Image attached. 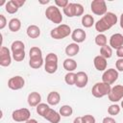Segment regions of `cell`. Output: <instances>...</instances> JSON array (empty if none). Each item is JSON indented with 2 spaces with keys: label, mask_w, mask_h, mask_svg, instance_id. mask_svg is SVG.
Wrapping results in <instances>:
<instances>
[{
  "label": "cell",
  "mask_w": 123,
  "mask_h": 123,
  "mask_svg": "<svg viewBox=\"0 0 123 123\" xmlns=\"http://www.w3.org/2000/svg\"><path fill=\"white\" fill-rule=\"evenodd\" d=\"M117 23V16L115 13L108 12L105 15L102 16V18H100L96 23H95V29L97 32H99L100 34L108 31L109 29H111L112 26H114Z\"/></svg>",
  "instance_id": "cell-1"
},
{
  "label": "cell",
  "mask_w": 123,
  "mask_h": 123,
  "mask_svg": "<svg viewBox=\"0 0 123 123\" xmlns=\"http://www.w3.org/2000/svg\"><path fill=\"white\" fill-rule=\"evenodd\" d=\"M111 85L101 82V83H96L92 86L91 93L96 98H102L106 95H109V93L111 92Z\"/></svg>",
  "instance_id": "cell-2"
},
{
  "label": "cell",
  "mask_w": 123,
  "mask_h": 123,
  "mask_svg": "<svg viewBox=\"0 0 123 123\" xmlns=\"http://www.w3.org/2000/svg\"><path fill=\"white\" fill-rule=\"evenodd\" d=\"M70 34H71V29L66 24H61L50 32V36L54 39H62L68 37Z\"/></svg>",
  "instance_id": "cell-3"
},
{
  "label": "cell",
  "mask_w": 123,
  "mask_h": 123,
  "mask_svg": "<svg viewBox=\"0 0 123 123\" xmlns=\"http://www.w3.org/2000/svg\"><path fill=\"white\" fill-rule=\"evenodd\" d=\"M46 18L55 24H60L62 21V15L57 6H49L45 11Z\"/></svg>",
  "instance_id": "cell-4"
},
{
  "label": "cell",
  "mask_w": 123,
  "mask_h": 123,
  "mask_svg": "<svg viewBox=\"0 0 123 123\" xmlns=\"http://www.w3.org/2000/svg\"><path fill=\"white\" fill-rule=\"evenodd\" d=\"M57 69H58V56L54 53L47 54L45 58L44 70L49 74H53L57 71Z\"/></svg>",
  "instance_id": "cell-5"
},
{
  "label": "cell",
  "mask_w": 123,
  "mask_h": 123,
  "mask_svg": "<svg viewBox=\"0 0 123 123\" xmlns=\"http://www.w3.org/2000/svg\"><path fill=\"white\" fill-rule=\"evenodd\" d=\"M90 10L96 15H105L108 12L107 4L104 0H93L90 4Z\"/></svg>",
  "instance_id": "cell-6"
},
{
  "label": "cell",
  "mask_w": 123,
  "mask_h": 123,
  "mask_svg": "<svg viewBox=\"0 0 123 123\" xmlns=\"http://www.w3.org/2000/svg\"><path fill=\"white\" fill-rule=\"evenodd\" d=\"M30 115H31V112L26 108L15 110L12 113V120H14L15 122H26L30 119Z\"/></svg>",
  "instance_id": "cell-7"
},
{
  "label": "cell",
  "mask_w": 123,
  "mask_h": 123,
  "mask_svg": "<svg viewBox=\"0 0 123 123\" xmlns=\"http://www.w3.org/2000/svg\"><path fill=\"white\" fill-rule=\"evenodd\" d=\"M118 79V71L114 68H109L105 70L102 75V82L107 83L109 85H112Z\"/></svg>",
  "instance_id": "cell-8"
},
{
  "label": "cell",
  "mask_w": 123,
  "mask_h": 123,
  "mask_svg": "<svg viewBox=\"0 0 123 123\" xmlns=\"http://www.w3.org/2000/svg\"><path fill=\"white\" fill-rule=\"evenodd\" d=\"M109 100L111 102H118L123 98V86L122 85H116L113 87H111V92L108 95Z\"/></svg>",
  "instance_id": "cell-9"
},
{
  "label": "cell",
  "mask_w": 123,
  "mask_h": 123,
  "mask_svg": "<svg viewBox=\"0 0 123 123\" xmlns=\"http://www.w3.org/2000/svg\"><path fill=\"white\" fill-rule=\"evenodd\" d=\"M24 86H25V81L21 76H13L8 81V86L12 90L21 89Z\"/></svg>",
  "instance_id": "cell-10"
},
{
  "label": "cell",
  "mask_w": 123,
  "mask_h": 123,
  "mask_svg": "<svg viewBox=\"0 0 123 123\" xmlns=\"http://www.w3.org/2000/svg\"><path fill=\"white\" fill-rule=\"evenodd\" d=\"M11 62H12V57H11L10 50L7 47L2 46L0 49V65L9 66Z\"/></svg>",
  "instance_id": "cell-11"
},
{
  "label": "cell",
  "mask_w": 123,
  "mask_h": 123,
  "mask_svg": "<svg viewBox=\"0 0 123 123\" xmlns=\"http://www.w3.org/2000/svg\"><path fill=\"white\" fill-rule=\"evenodd\" d=\"M110 46L113 49H118L123 46V35L116 33L110 37Z\"/></svg>",
  "instance_id": "cell-12"
},
{
  "label": "cell",
  "mask_w": 123,
  "mask_h": 123,
  "mask_svg": "<svg viewBox=\"0 0 123 123\" xmlns=\"http://www.w3.org/2000/svg\"><path fill=\"white\" fill-rule=\"evenodd\" d=\"M88 82V77L87 74L84 71H79L76 73V83L75 86L79 88H83L87 85Z\"/></svg>",
  "instance_id": "cell-13"
},
{
  "label": "cell",
  "mask_w": 123,
  "mask_h": 123,
  "mask_svg": "<svg viewBox=\"0 0 123 123\" xmlns=\"http://www.w3.org/2000/svg\"><path fill=\"white\" fill-rule=\"evenodd\" d=\"M86 32L83 30V29H80V28H78V29H75L73 32H72V34H71V38L73 39V41L75 42V43H81V42H84L85 41V39H86Z\"/></svg>",
  "instance_id": "cell-14"
},
{
  "label": "cell",
  "mask_w": 123,
  "mask_h": 123,
  "mask_svg": "<svg viewBox=\"0 0 123 123\" xmlns=\"http://www.w3.org/2000/svg\"><path fill=\"white\" fill-rule=\"evenodd\" d=\"M93 64L98 71H104L107 69V59H105L101 55L96 56L93 60Z\"/></svg>",
  "instance_id": "cell-15"
},
{
  "label": "cell",
  "mask_w": 123,
  "mask_h": 123,
  "mask_svg": "<svg viewBox=\"0 0 123 123\" xmlns=\"http://www.w3.org/2000/svg\"><path fill=\"white\" fill-rule=\"evenodd\" d=\"M44 118L51 123H59L61 121V114H60V112H58L55 110L50 108L49 111L46 112Z\"/></svg>",
  "instance_id": "cell-16"
},
{
  "label": "cell",
  "mask_w": 123,
  "mask_h": 123,
  "mask_svg": "<svg viewBox=\"0 0 123 123\" xmlns=\"http://www.w3.org/2000/svg\"><path fill=\"white\" fill-rule=\"evenodd\" d=\"M28 104L31 107H37V105L40 104L41 101V95L37 92V91H33L28 95Z\"/></svg>",
  "instance_id": "cell-17"
},
{
  "label": "cell",
  "mask_w": 123,
  "mask_h": 123,
  "mask_svg": "<svg viewBox=\"0 0 123 123\" xmlns=\"http://www.w3.org/2000/svg\"><path fill=\"white\" fill-rule=\"evenodd\" d=\"M61 101V95L57 91H51L47 96V103L51 106H56Z\"/></svg>",
  "instance_id": "cell-18"
},
{
  "label": "cell",
  "mask_w": 123,
  "mask_h": 123,
  "mask_svg": "<svg viewBox=\"0 0 123 123\" xmlns=\"http://www.w3.org/2000/svg\"><path fill=\"white\" fill-rule=\"evenodd\" d=\"M79 51H80V46L77 43H75V42L69 43L66 46V48H65V54L68 57H74V56H76L79 53Z\"/></svg>",
  "instance_id": "cell-19"
},
{
  "label": "cell",
  "mask_w": 123,
  "mask_h": 123,
  "mask_svg": "<svg viewBox=\"0 0 123 123\" xmlns=\"http://www.w3.org/2000/svg\"><path fill=\"white\" fill-rule=\"evenodd\" d=\"M27 36L31 38H37L40 36V29L37 25H30L27 28Z\"/></svg>",
  "instance_id": "cell-20"
},
{
  "label": "cell",
  "mask_w": 123,
  "mask_h": 123,
  "mask_svg": "<svg viewBox=\"0 0 123 123\" xmlns=\"http://www.w3.org/2000/svg\"><path fill=\"white\" fill-rule=\"evenodd\" d=\"M63 68L68 71V72H73L76 68H77V62L73 59H70V58H67L64 60L63 62Z\"/></svg>",
  "instance_id": "cell-21"
},
{
  "label": "cell",
  "mask_w": 123,
  "mask_h": 123,
  "mask_svg": "<svg viewBox=\"0 0 123 123\" xmlns=\"http://www.w3.org/2000/svg\"><path fill=\"white\" fill-rule=\"evenodd\" d=\"M63 13L67 17H74V16H76V3H69L63 9Z\"/></svg>",
  "instance_id": "cell-22"
},
{
  "label": "cell",
  "mask_w": 123,
  "mask_h": 123,
  "mask_svg": "<svg viewBox=\"0 0 123 123\" xmlns=\"http://www.w3.org/2000/svg\"><path fill=\"white\" fill-rule=\"evenodd\" d=\"M43 64V59L42 57H36V58H31L29 61V65L34 68V69H38L42 66Z\"/></svg>",
  "instance_id": "cell-23"
},
{
  "label": "cell",
  "mask_w": 123,
  "mask_h": 123,
  "mask_svg": "<svg viewBox=\"0 0 123 123\" xmlns=\"http://www.w3.org/2000/svg\"><path fill=\"white\" fill-rule=\"evenodd\" d=\"M82 25L85 28H90V27H92V25H95L93 16L90 15V14L83 15V17H82Z\"/></svg>",
  "instance_id": "cell-24"
},
{
  "label": "cell",
  "mask_w": 123,
  "mask_h": 123,
  "mask_svg": "<svg viewBox=\"0 0 123 123\" xmlns=\"http://www.w3.org/2000/svg\"><path fill=\"white\" fill-rule=\"evenodd\" d=\"M21 28V22L18 18H12L9 22V29L12 32H18Z\"/></svg>",
  "instance_id": "cell-25"
},
{
  "label": "cell",
  "mask_w": 123,
  "mask_h": 123,
  "mask_svg": "<svg viewBox=\"0 0 123 123\" xmlns=\"http://www.w3.org/2000/svg\"><path fill=\"white\" fill-rule=\"evenodd\" d=\"M18 7L14 4L13 0H11V1H8L6 4H5V10L8 13H11V14H13L15 13L17 11H18Z\"/></svg>",
  "instance_id": "cell-26"
},
{
  "label": "cell",
  "mask_w": 123,
  "mask_h": 123,
  "mask_svg": "<svg viewBox=\"0 0 123 123\" xmlns=\"http://www.w3.org/2000/svg\"><path fill=\"white\" fill-rule=\"evenodd\" d=\"M100 55L105 59H110L112 56V48L109 45H105L100 48Z\"/></svg>",
  "instance_id": "cell-27"
},
{
  "label": "cell",
  "mask_w": 123,
  "mask_h": 123,
  "mask_svg": "<svg viewBox=\"0 0 123 123\" xmlns=\"http://www.w3.org/2000/svg\"><path fill=\"white\" fill-rule=\"evenodd\" d=\"M49 109H50V107H49V105H48V104L40 103L39 105H37V112L38 113V115H40V116L44 117V116H45V114H46V112L49 111Z\"/></svg>",
  "instance_id": "cell-28"
},
{
  "label": "cell",
  "mask_w": 123,
  "mask_h": 123,
  "mask_svg": "<svg viewBox=\"0 0 123 123\" xmlns=\"http://www.w3.org/2000/svg\"><path fill=\"white\" fill-rule=\"evenodd\" d=\"M11 49H12V53L17 52V51L25 50V44H24L21 40H15V41H13V42L12 43Z\"/></svg>",
  "instance_id": "cell-29"
},
{
  "label": "cell",
  "mask_w": 123,
  "mask_h": 123,
  "mask_svg": "<svg viewBox=\"0 0 123 123\" xmlns=\"http://www.w3.org/2000/svg\"><path fill=\"white\" fill-rule=\"evenodd\" d=\"M73 113V110L69 105H63L60 108V114L64 117H68Z\"/></svg>",
  "instance_id": "cell-30"
},
{
  "label": "cell",
  "mask_w": 123,
  "mask_h": 123,
  "mask_svg": "<svg viewBox=\"0 0 123 123\" xmlns=\"http://www.w3.org/2000/svg\"><path fill=\"white\" fill-rule=\"evenodd\" d=\"M64 81L69 86L75 85V83H76V73H74V72H68L64 76Z\"/></svg>",
  "instance_id": "cell-31"
},
{
  "label": "cell",
  "mask_w": 123,
  "mask_h": 123,
  "mask_svg": "<svg viewBox=\"0 0 123 123\" xmlns=\"http://www.w3.org/2000/svg\"><path fill=\"white\" fill-rule=\"evenodd\" d=\"M107 37L104 35V34H99L95 37V43L98 45V46H105L107 45Z\"/></svg>",
  "instance_id": "cell-32"
},
{
  "label": "cell",
  "mask_w": 123,
  "mask_h": 123,
  "mask_svg": "<svg viewBox=\"0 0 123 123\" xmlns=\"http://www.w3.org/2000/svg\"><path fill=\"white\" fill-rule=\"evenodd\" d=\"M29 56H30V59L31 58H36V57H42V51L40 48L38 47H32L29 51Z\"/></svg>",
  "instance_id": "cell-33"
},
{
  "label": "cell",
  "mask_w": 123,
  "mask_h": 123,
  "mask_svg": "<svg viewBox=\"0 0 123 123\" xmlns=\"http://www.w3.org/2000/svg\"><path fill=\"white\" fill-rule=\"evenodd\" d=\"M120 112V107L116 104H112L108 108V113L110 115H117Z\"/></svg>",
  "instance_id": "cell-34"
},
{
  "label": "cell",
  "mask_w": 123,
  "mask_h": 123,
  "mask_svg": "<svg viewBox=\"0 0 123 123\" xmlns=\"http://www.w3.org/2000/svg\"><path fill=\"white\" fill-rule=\"evenodd\" d=\"M12 58H13V60L15 62H21V61H23L24 58H25V50L13 52L12 53Z\"/></svg>",
  "instance_id": "cell-35"
},
{
  "label": "cell",
  "mask_w": 123,
  "mask_h": 123,
  "mask_svg": "<svg viewBox=\"0 0 123 123\" xmlns=\"http://www.w3.org/2000/svg\"><path fill=\"white\" fill-rule=\"evenodd\" d=\"M83 123H95V118L91 114H86L82 116Z\"/></svg>",
  "instance_id": "cell-36"
},
{
  "label": "cell",
  "mask_w": 123,
  "mask_h": 123,
  "mask_svg": "<svg viewBox=\"0 0 123 123\" xmlns=\"http://www.w3.org/2000/svg\"><path fill=\"white\" fill-rule=\"evenodd\" d=\"M55 4H56L57 7H60V8H63L64 9L69 4V2L67 0H55Z\"/></svg>",
  "instance_id": "cell-37"
},
{
  "label": "cell",
  "mask_w": 123,
  "mask_h": 123,
  "mask_svg": "<svg viewBox=\"0 0 123 123\" xmlns=\"http://www.w3.org/2000/svg\"><path fill=\"white\" fill-rule=\"evenodd\" d=\"M84 13V8L81 4L76 3V16H80Z\"/></svg>",
  "instance_id": "cell-38"
},
{
  "label": "cell",
  "mask_w": 123,
  "mask_h": 123,
  "mask_svg": "<svg viewBox=\"0 0 123 123\" xmlns=\"http://www.w3.org/2000/svg\"><path fill=\"white\" fill-rule=\"evenodd\" d=\"M115 67L118 71H123V59H118L115 62Z\"/></svg>",
  "instance_id": "cell-39"
},
{
  "label": "cell",
  "mask_w": 123,
  "mask_h": 123,
  "mask_svg": "<svg viewBox=\"0 0 123 123\" xmlns=\"http://www.w3.org/2000/svg\"><path fill=\"white\" fill-rule=\"evenodd\" d=\"M7 25V19L3 14H0V29H4Z\"/></svg>",
  "instance_id": "cell-40"
},
{
  "label": "cell",
  "mask_w": 123,
  "mask_h": 123,
  "mask_svg": "<svg viewBox=\"0 0 123 123\" xmlns=\"http://www.w3.org/2000/svg\"><path fill=\"white\" fill-rule=\"evenodd\" d=\"M102 123H116V121L112 118V117H110V116H106L104 117Z\"/></svg>",
  "instance_id": "cell-41"
},
{
  "label": "cell",
  "mask_w": 123,
  "mask_h": 123,
  "mask_svg": "<svg viewBox=\"0 0 123 123\" xmlns=\"http://www.w3.org/2000/svg\"><path fill=\"white\" fill-rule=\"evenodd\" d=\"M116 56L119 59H123V46H121L120 48H118L116 50Z\"/></svg>",
  "instance_id": "cell-42"
},
{
  "label": "cell",
  "mask_w": 123,
  "mask_h": 123,
  "mask_svg": "<svg viewBox=\"0 0 123 123\" xmlns=\"http://www.w3.org/2000/svg\"><path fill=\"white\" fill-rule=\"evenodd\" d=\"M13 2H14V4H15L18 8L22 7V6L25 4V0H13Z\"/></svg>",
  "instance_id": "cell-43"
},
{
  "label": "cell",
  "mask_w": 123,
  "mask_h": 123,
  "mask_svg": "<svg viewBox=\"0 0 123 123\" xmlns=\"http://www.w3.org/2000/svg\"><path fill=\"white\" fill-rule=\"evenodd\" d=\"M73 123H83V120H82V116H78L74 119Z\"/></svg>",
  "instance_id": "cell-44"
},
{
  "label": "cell",
  "mask_w": 123,
  "mask_h": 123,
  "mask_svg": "<svg viewBox=\"0 0 123 123\" xmlns=\"http://www.w3.org/2000/svg\"><path fill=\"white\" fill-rule=\"evenodd\" d=\"M120 27L123 29V12H122V14L120 15Z\"/></svg>",
  "instance_id": "cell-45"
},
{
  "label": "cell",
  "mask_w": 123,
  "mask_h": 123,
  "mask_svg": "<svg viewBox=\"0 0 123 123\" xmlns=\"http://www.w3.org/2000/svg\"><path fill=\"white\" fill-rule=\"evenodd\" d=\"M25 123H38V122H37L36 119H32V118H31V119H29L28 121H26Z\"/></svg>",
  "instance_id": "cell-46"
},
{
  "label": "cell",
  "mask_w": 123,
  "mask_h": 123,
  "mask_svg": "<svg viewBox=\"0 0 123 123\" xmlns=\"http://www.w3.org/2000/svg\"><path fill=\"white\" fill-rule=\"evenodd\" d=\"M39 3H40V4H47V3H49V0H46V1H39Z\"/></svg>",
  "instance_id": "cell-47"
},
{
  "label": "cell",
  "mask_w": 123,
  "mask_h": 123,
  "mask_svg": "<svg viewBox=\"0 0 123 123\" xmlns=\"http://www.w3.org/2000/svg\"><path fill=\"white\" fill-rule=\"evenodd\" d=\"M121 107H122V109H123V100H122V102H121Z\"/></svg>",
  "instance_id": "cell-48"
}]
</instances>
